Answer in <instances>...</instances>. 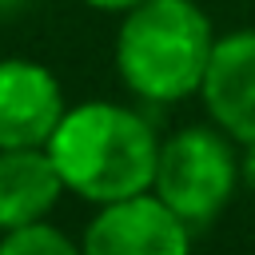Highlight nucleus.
I'll return each mask as SVG.
<instances>
[{"instance_id":"5","label":"nucleus","mask_w":255,"mask_h":255,"mask_svg":"<svg viewBox=\"0 0 255 255\" xmlns=\"http://www.w3.org/2000/svg\"><path fill=\"white\" fill-rule=\"evenodd\" d=\"M64 112V88L48 64L28 56L0 60V147H48Z\"/></svg>"},{"instance_id":"4","label":"nucleus","mask_w":255,"mask_h":255,"mask_svg":"<svg viewBox=\"0 0 255 255\" xmlns=\"http://www.w3.org/2000/svg\"><path fill=\"white\" fill-rule=\"evenodd\" d=\"M84 255H191V227L155 195L139 191L96 207L80 239Z\"/></svg>"},{"instance_id":"8","label":"nucleus","mask_w":255,"mask_h":255,"mask_svg":"<svg viewBox=\"0 0 255 255\" xmlns=\"http://www.w3.org/2000/svg\"><path fill=\"white\" fill-rule=\"evenodd\" d=\"M0 255H84V251L60 227H52L48 219H40V223L4 231L0 235Z\"/></svg>"},{"instance_id":"11","label":"nucleus","mask_w":255,"mask_h":255,"mask_svg":"<svg viewBox=\"0 0 255 255\" xmlns=\"http://www.w3.org/2000/svg\"><path fill=\"white\" fill-rule=\"evenodd\" d=\"M32 0H0V16H12V12H24Z\"/></svg>"},{"instance_id":"10","label":"nucleus","mask_w":255,"mask_h":255,"mask_svg":"<svg viewBox=\"0 0 255 255\" xmlns=\"http://www.w3.org/2000/svg\"><path fill=\"white\" fill-rule=\"evenodd\" d=\"M88 8H96V12H116V16H124L128 8H135L139 0H84Z\"/></svg>"},{"instance_id":"2","label":"nucleus","mask_w":255,"mask_h":255,"mask_svg":"<svg viewBox=\"0 0 255 255\" xmlns=\"http://www.w3.org/2000/svg\"><path fill=\"white\" fill-rule=\"evenodd\" d=\"M215 40V24L195 0H139L120 16L116 72L143 104H179L199 96Z\"/></svg>"},{"instance_id":"6","label":"nucleus","mask_w":255,"mask_h":255,"mask_svg":"<svg viewBox=\"0 0 255 255\" xmlns=\"http://www.w3.org/2000/svg\"><path fill=\"white\" fill-rule=\"evenodd\" d=\"M199 100L215 128L235 143H255V28H239L215 40Z\"/></svg>"},{"instance_id":"3","label":"nucleus","mask_w":255,"mask_h":255,"mask_svg":"<svg viewBox=\"0 0 255 255\" xmlns=\"http://www.w3.org/2000/svg\"><path fill=\"white\" fill-rule=\"evenodd\" d=\"M239 175V143L223 128L191 124L175 135L159 139L155 179L151 191L195 231L219 219V211L231 203Z\"/></svg>"},{"instance_id":"1","label":"nucleus","mask_w":255,"mask_h":255,"mask_svg":"<svg viewBox=\"0 0 255 255\" xmlns=\"http://www.w3.org/2000/svg\"><path fill=\"white\" fill-rule=\"evenodd\" d=\"M64 191L104 207L151 191L159 135L143 112L112 100H84L64 112L48 139Z\"/></svg>"},{"instance_id":"9","label":"nucleus","mask_w":255,"mask_h":255,"mask_svg":"<svg viewBox=\"0 0 255 255\" xmlns=\"http://www.w3.org/2000/svg\"><path fill=\"white\" fill-rule=\"evenodd\" d=\"M239 175L255 191V143H239Z\"/></svg>"},{"instance_id":"7","label":"nucleus","mask_w":255,"mask_h":255,"mask_svg":"<svg viewBox=\"0 0 255 255\" xmlns=\"http://www.w3.org/2000/svg\"><path fill=\"white\" fill-rule=\"evenodd\" d=\"M64 195L48 147H0V235L40 223Z\"/></svg>"}]
</instances>
